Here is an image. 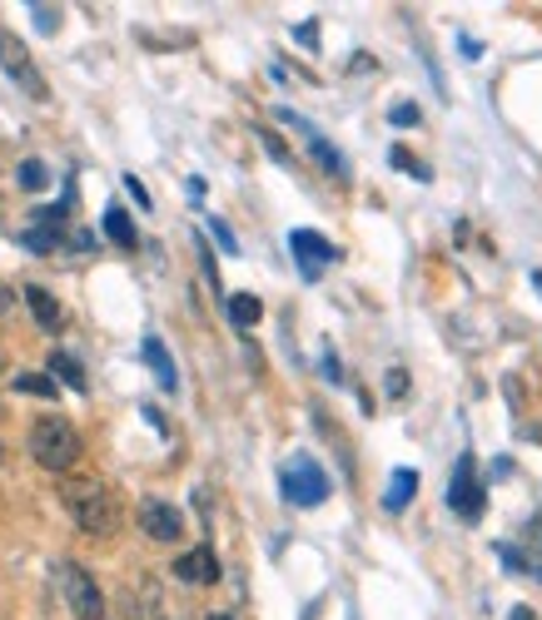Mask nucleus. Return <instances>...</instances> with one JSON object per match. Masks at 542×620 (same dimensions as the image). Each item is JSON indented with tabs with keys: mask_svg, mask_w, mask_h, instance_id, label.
I'll return each mask as SVG.
<instances>
[{
	"mask_svg": "<svg viewBox=\"0 0 542 620\" xmlns=\"http://www.w3.org/2000/svg\"><path fill=\"white\" fill-rule=\"evenodd\" d=\"M60 502H66V512L76 516V526L85 536H115L119 531V502L105 481H95V477L60 481Z\"/></svg>",
	"mask_w": 542,
	"mask_h": 620,
	"instance_id": "obj_1",
	"label": "nucleus"
},
{
	"mask_svg": "<svg viewBox=\"0 0 542 620\" xmlns=\"http://www.w3.org/2000/svg\"><path fill=\"white\" fill-rule=\"evenodd\" d=\"M80 452H85L80 447V432L70 428L66 418H55V412L31 428V457L41 461L45 471H70L80 461Z\"/></svg>",
	"mask_w": 542,
	"mask_h": 620,
	"instance_id": "obj_2",
	"label": "nucleus"
},
{
	"mask_svg": "<svg viewBox=\"0 0 542 620\" xmlns=\"http://www.w3.org/2000/svg\"><path fill=\"white\" fill-rule=\"evenodd\" d=\"M55 581H60V596H66L76 620H105V596H100L95 576H90L80 561H60V566H55Z\"/></svg>",
	"mask_w": 542,
	"mask_h": 620,
	"instance_id": "obj_3",
	"label": "nucleus"
},
{
	"mask_svg": "<svg viewBox=\"0 0 542 620\" xmlns=\"http://www.w3.org/2000/svg\"><path fill=\"white\" fill-rule=\"evenodd\" d=\"M279 487H284V502H293V506H324L328 502L324 467H319L314 457H304V452H299V457L279 471Z\"/></svg>",
	"mask_w": 542,
	"mask_h": 620,
	"instance_id": "obj_4",
	"label": "nucleus"
},
{
	"mask_svg": "<svg viewBox=\"0 0 542 620\" xmlns=\"http://www.w3.org/2000/svg\"><path fill=\"white\" fill-rule=\"evenodd\" d=\"M0 65H5V75H11L15 85H25V95H31V100L50 95V90H45V80L35 75V65H31V55H25V45L15 40L11 31H0Z\"/></svg>",
	"mask_w": 542,
	"mask_h": 620,
	"instance_id": "obj_5",
	"label": "nucleus"
},
{
	"mask_svg": "<svg viewBox=\"0 0 542 620\" xmlns=\"http://www.w3.org/2000/svg\"><path fill=\"white\" fill-rule=\"evenodd\" d=\"M140 531L150 536V541H180V536H185V516H180V506L160 502V496H145L140 502Z\"/></svg>",
	"mask_w": 542,
	"mask_h": 620,
	"instance_id": "obj_6",
	"label": "nucleus"
},
{
	"mask_svg": "<svg viewBox=\"0 0 542 620\" xmlns=\"http://www.w3.org/2000/svg\"><path fill=\"white\" fill-rule=\"evenodd\" d=\"M289 248H293V258H299V273H304V279H319V268L338 258V248L328 244L324 234H314V229H293Z\"/></svg>",
	"mask_w": 542,
	"mask_h": 620,
	"instance_id": "obj_7",
	"label": "nucleus"
},
{
	"mask_svg": "<svg viewBox=\"0 0 542 620\" xmlns=\"http://www.w3.org/2000/svg\"><path fill=\"white\" fill-rule=\"evenodd\" d=\"M448 506H453L463 522H477V516H483V487L473 481V457H458L453 487H448Z\"/></svg>",
	"mask_w": 542,
	"mask_h": 620,
	"instance_id": "obj_8",
	"label": "nucleus"
},
{
	"mask_svg": "<svg viewBox=\"0 0 542 620\" xmlns=\"http://www.w3.org/2000/svg\"><path fill=\"white\" fill-rule=\"evenodd\" d=\"M170 571L180 581H189V586H215V581H219V557L209 551V546H195V551H185V557L174 561Z\"/></svg>",
	"mask_w": 542,
	"mask_h": 620,
	"instance_id": "obj_9",
	"label": "nucleus"
},
{
	"mask_svg": "<svg viewBox=\"0 0 542 620\" xmlns=\"http://www.w3.org/2000/svg\"><path fill=\"white\" fill-rule=\"evenodd\" d=\"M25 303H31L35 323H41L45 332H60V328H66V308H60V303H55V293H45L41 283H31V289H25Z\"/></svg>",
	"mask_w": 542,
	"mask_h": 620,
	"instance_id": "obj_10",
	"label": "nucleus"
},
{
	"mask_svg": "<svg viewBox=\"0 0 542 620\" xmlns=\"http://www.w3.org/2000/svg\"><path fill=\"white\" fill-rule=\"evenodd\" d=\"M140 353H145V363L154 367V377H160L164 393H174V387H180V377H174V363H170V353H164V342L160 338H145Z\"/></svg>",
	"mask_w": 542,
	"mask_h": 620,
	"instance_id": "obj_11",
	"label": "nucleus"
},
{
	"mask_svg": "<svg viewBox=\"0 0 542 620\" xmlns=\"http://www.w3.org/2000/svg\"><path fill=\"white\" fill-rule=\"evenodd\" d=\"M413 492H418V471L413 467H399L389 477V496H383V506H389V512H403V506L413 502Z\"/></svg>",
	"mask_w": 542,
	"mask_h": 620,
	"instance_id": "obj_12",
	"label": "nucleus"
},
{
	"mask_svg": "<svg viewBox=\"0 0 542 620\" xmlns=\"http://www.w3.org/2000/svg\"><path fill=\"white\" fill-rule=\"evenodd\" d=\"M105 238H109V244H119V248H135V244H140V234H135L130 214H125L119 203H109V209H105Z\"/></svg>",
	"mask_w": 542,
	"mask_h": 620,
	"instance_id": "obj_13",
	"label": "nucleus"
},
{
	"mask_svg": "<svg viewBox=\"0 0 542 620\" xmlns=\"http://www.w3.org/2000/svg\"><path fill=\"white\" fill-rule=\"evenodd\" d=\"M260 313H264V303L254 299V293H234V299H229V323H234V328H254Z\"/></svg>",
	"mask_w": 542,
	"mask_h": 620,
	"instance_id": "obj_14",
	"label": "nucleus"
},
{
	"mask_svg": "<svg viewBox=\"0 0 542 620\" xmlns=\"http://www.w3.org/2000/svg\"><path fill=\"white\" fill-rule=\"evenodd\" d=\"M309 154H314V160H319V164H324V169H328V174H334V179H344V174H348V164H344V154H338V150H334V144H328V140H324V134H309Z\"/></svg>",
	"mask_w": 542,
	"mask_h": 620,
	"instance_id": "obj_15",
	"label": "nucleus"
},
{
	"mask_svg": "<svg viewBox=\"0 0 542 620\" xmlns=\"http://www.w3.org/2000/svg\"><path fill=\"white\" fill-rule=\"evenodd\" d=\"M50 373L60 377V383H66V387H76V393H85V367H80L70 353H55V358H50Z\"/></svg>",
	"mask_w": 542,
	"mask_h": 620,
	"instance_id": "obj_16",
	"label": "nucleus"
},
{
	"mask_svg": "<svg viewBox=\"0 0 542 620\" xmlns=\"http://www.w3.org/2000/svg\"><path fill=\"white\" fill-rule=\"evenodd\" d=\"M15 184H21V189H45V184H50V169H45V164L41 160H25L21 164V169H15Z\"/></svg>",
	"mask_w": 542,
	"mask_h": 620,
	"instance_id": "obj_17",
	"label": "nucleus"
},
{
	"mask_svg": "<svg viewBox=\"0 0 542 620\" xmlns=\"http://www.w3.org/2000/svg\"><path fill=\"white\" fill-rule=\"evenodd\" d=\"M15 393H31V397H55V377H45V373H15Z\"/></svg>",
	"mask_w": 542,
	"mask_h": 620,
	"instance_id": "obj_18",
	"label": "nucleus"
},
{
	"mask_svg": "<svg viewBox=\"0 0 542 620\" xmlns=\"http://www.w3.org/2000/svg\"><path fill=\"white\" fill-rule=\"evenodd\" d=\"M389 119H393V125H399V129L418 125V105H393V109H389Z\"/></svg>",
	"mask_w": 542,
	"mask_h": 620,
	"instance_id": "obj_19",
	"label": "nucleus"
},
{
	"mask_svg": "<svg viewBox=\"0 0 542 620\" xmlns=\"http://www.w3.org/2000/svg\"><path fill=\"white\" fill-rule=\"evenodd\" d=\"M498 557L508 561V566L518 571V576H532V566H528V561H522V557H518V551H512V546H498Z\"/></svg>",
	"mask_w": 542,
	"mask_h": 620,
	"instance_id": "obj_20",
	"label": "nucleus"
},
{
	"mask_svg": "<svg viewBox=\"0 0 542 620\" xmlns=\"http://www.w3.org/2000/svg\"><path fill=\"white\" fill-rule=\"evenodd\" d=\"M260 140H264V150H269V154H274V160H279V164L289 160V150H284V144H279V134H269V129H260Z\"/></svg>",
	"mask_w": 542,
	"mask_h": 620,
	"instance_id": "obj_21",
	"label": "nucleus"
},
{
	"mask_svg": "<svg viewBox=\"0 0 542 620\" xmlns=\"http://www.w3.org/2000/svg\"><path fill=\"white\" fill-rule=\"evenodd\" d=\"M403 393H408V373L393 367V373H389V397H403Z\"/></svg>",
	"mask_w": 542,
	"mask_h": 620,
	"instance_id": "obj_22",
	"label": "nucleus"
},
{
	"mask_svg": "<svg viewBox=\"0 0 542 620\" xmlns=\"http://www.w3.org/2000/svg\"><path fill=\"white\" fill-rule=\"evenodd\" d=\"M55 15H60V11H50V5H35V25H41V31H55V25H60Z\"/></svg>",
	"mask_w": 542,
	"mask_h": 620,
	"instance_id": "obj_23",
	"label": "nucleus"
},
{
	"mask_svg": "<svg viewBox=\"0 0 542 620\" xmlns=\"http://www.w3.org/2000/svg\"><path fill=\"white\" fill-rule=\"evenodd\" d=\"M528 541H532V551H538V557H542V512L528 522Z\"/></svg>",
	"mask_w": 542,
	"mask_h": 620,
	"instance_id": "obj_24",
	"label": "nucleus"
},
{
	"mask_svg": "<svg viewBox=\"0 0 542 620\" xmlns=\"http://www.w3.org/2000/svg\"><path fill=\"white\" fill-rule=\"evenodd\" d=\"M125 189H130L135 199H140V209H150V194H145V184L135 179V174H125Z\"/></svg>",
	"mask_w": 542,
	"mask_h": 620,
	"instance_id": "obj_25",
	"label": "nucleus"
},
{
	"mask_svg": "<svg viewBox=\"0 0 542 620\" xmlns=\"http://www.w3.org/2000/svg\"><path fill=\"white\" fill-rule=\"evenodd\" d=\"M209 229H215V238H219V244H224V248H229V254H234V234H229V229H224V224H219V219H215V224H209Z\"/></svg>",
	"mask_w": 542,
	"mask_h": 620,
	"instance_id": "obj_26",
	"label": "nucleus"
},
{
	"mask_svg": "<svg viewBox=\"0 0 542 620\" xmlns=\"http://www.w3.org/2000/svg\"><path fill=\"white\" fill-rule=\"evenodd\" d=\"M115 620H145V616H140V610H135V606H130V600H125V606H119V616H115Z\"/></svg>",
	"mask_w": 542,
	"mask_h": 620,
	"instance_id": "obj_27",
	"label": "nucleus"
},
{
	"mask_svg": "<svg viewBox=\"0 0 542 620\" xmlns=\"http://www.w3.org/2000/svg\"><path fill=\"white\" fill-rule=\"evenodd\" d=\"M512 620H532V610H528V606H518V610H512Z\"/></svg>",
	"mask_w": 542,
	"mask_h": 620,
	"instance_id": "obj_28",
	"label": "nucleus"
},
{
	"mask_svg": "<svg viewBox=\"0 0 542 620\" xmlns=\"http://www.w3.org/2000/svg\"><path fill=\"white\" fill-rule=\"evenodd\" d=\"M209 620H234V616H224V610H215V616H209Z\"/></svg>",
	"mask_w": 542,
	"mask_h": 620,
	"instance_id": "obj_29",
	"label": "nucleus"
},
{
	"mask_svg": "<svg viewBox=\"0 0 542 620\" xmlns=\"http://www.w3.org/2000/svg\"><path fill=\"white\" fill-rule=\"evenodd\" d=\"M0 457H5V447H0Z\"/></svg>",
	"mask_w": 542,
	"mask_h": 620,
	"instance_id": "obj_30",
	"label": "nucleus"
}]
</instances>
